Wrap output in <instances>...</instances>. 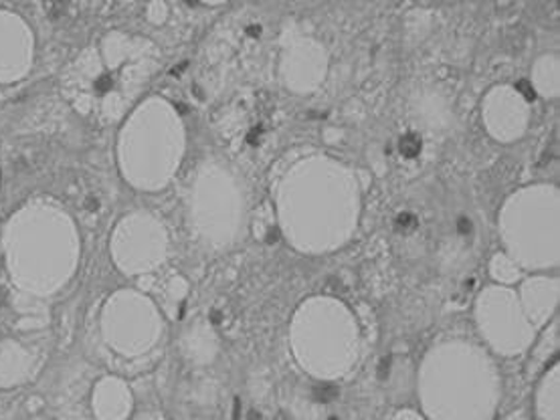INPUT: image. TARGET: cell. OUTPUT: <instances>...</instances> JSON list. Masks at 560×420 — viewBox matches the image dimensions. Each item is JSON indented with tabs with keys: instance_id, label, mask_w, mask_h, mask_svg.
Here are the masks:
<instances>
[{
	"instance_id": "cb8c5ba5",
	"label": "cell",
	"mask_w": 560,
	"mask_h": 420,
	"mask_svg": "<svg viewBox=\"0 0 560 420\" xmlns=\"http://www.w3.org/2000/svg\"><path fill=\"white\" fill-rule=\"evenodd\" d=\"M393 420H425L421 415H417V412H413V410H400V412H397L395 417H393Z\"/></svg>"
},
{
	"instance_id": "2e32d148",
	"label": "cell",
	"mask_w": 560,
	"mask_h": 420,
	"mask_svg": "<svg viewBox=\"0 0 560 420\" xmlns=\"http://www.w3.org/2000/svg\"><path fill=\"white\" fill-rule=\"evenodd\" d=\"M178 350L190 366H211L219 354V336L209 322L197 319L183 329L178 338Z\"/></svg>"
},
{
	"instance_id": "277c9868",
	"label": "cell",
	"mask_w": 560,
	"mask_h": 420,
	"mask_svg": "<svg viewBox=\"0 0 560 420\" xmlns=\"http://www.w3.org/2000/svg\"><path fill=\"white\" fill-rule=\"evenodd\" d=\"M185 150L183 124L171 105L150 100L140 105L120 133V166L140 190H161L173 180Z\"/></svg>"
},
{
	"instance_id": "d6986e66",
	"label": "cell",
	"mask_w": 560,
	"mask_h": 420,
	"mask_svg": "<svg viewBox=\"0 0 560 420\" xmlns=\"http://www.w3.org/2000/svg\"><path fill=\"white\" fill-rule=\"evenodd\" d=\"M559 364L547 370L536 390V412L540 420H559Z\"/></svg>"
},
{
	"instance_id": "603a6c76",
	"label": "cell",
	"mask_w": 560,
	"mask_h": 420,
	"mask_svg": "<svg viewBox=\"0 0 560 420\" xmlns=\"http://www.w3.org/2000/svg\"><path fill=\"white\" fill-rule=\"evenodd\" d=\"M166 13H168V9H166V4H162V2H152V4L148 7V19H150L152 23H164Z\"/></svg>"
},
{
	"instance_id": "4316f807",
	"label": "cell",
	"mask_w": 560,
	"mask_h": 420,
	"mask_svg": "<svg viewBox=\"0 0 560 420\" xmlns=\"http://www.w3.org/2000/svg\"><path fill=\"white\" fill-rule=\"evenodd\" d=\"M28 420H49V419H40V417H35V419H28Z\"/></svg>"
},
{
	"instance_id": "30bf717a",
	"label": "cell",
	"mask_w": 560,
	"mask_h": 420,
	"mask_svg": "<svg viewBox=\"0 0 560 420\" xmlns=\"http://www.w3.org/2000/svg\"><path fill=\"white\" fill-rule=\"evenodd\" d=\"M476 319L481 336L500 354H522L533 346L536 328L522 312L518 293L512 289H483L476 303Z\"/></svg>"
},
{
	"instance_id": "8992f818",
	"label": "cell",
	"mask_w": 560,
	"mask_h": 420,
	"mask_svg": "<svg viewBox=\"0 0 560 420\" xmlns=\"http://www.w3.org/2000/svg\"><path fill=\"white\" fill-rule=\"evenodd\" d=\"M500 235L510 259L526 269H548L559 262V197L555 190H533L512 198L500 214Z\"/></svg>"
},
{
	"instance_id": "5bb4252c",
	"label": "cell",
	"mask_w": 560,
	"mask_h": 420,
	"mask_svg": "<svg viewBox=\"0 0 560 420\" xmlns=\"http://www.w3.org/2000/svg\"><path fill=\"white\" fill-rule=\"evenodd\" d=\"M133 396L130 386L118 376H104L92 390V410L97 420H128Z\"/></svg>"
},
{
	"instance_id": "9a60e30c",
	"label": "cell",
	"mask_w": 560,
	"mask_h": 420,
	"mask_svg": "<svg viewBox=\"0 0 560 420\" xmlns=\"http://www.w3.org/2000/svg\"><path fill=\"white\" fill-rule=\"evenodd\" d=\"M522 312L534 328L545 326L555 314L559 303V279L557 277H533L521 289Z\"/></svg>"
},
{
	"instance_id": "7c38bea8",
	"label": "cell",
	"mask_w": 560,
	"mask_h": 420,
	"mask_svg": "<svg viewBox=\"0 0 560 420\" xmlns=\"http://www.w3.org/2000/svg\"><path fill=\"white\" fill-rule=\"evenodd\" d=\"M104 69L106 67L102 61V55L95 51L94 47H90V49H83L63 71V79H61L63 95L80 114L92 112Z\"/></svg>"
},
{
	"instance_id": "ac0fdd59",
	"label": "cell",
	"mask_w": 560,
	"mask_h": 420,
	"mask_svg": "<svg viewBox=\"0 0 560 420\" xmlns=\"http://www.w3.org/2000/svg\"><path fill=\"white\" fill-rule=\"evenodd\" d=\"M43 302L45 300H40V298H33V295L16 291V298L13 300V310L16 314L14 328L23 329V331L45 328L49 324V310Z\"/></svg>"
},
{
	"instance_id": "484cf974",
	"label": "cell",
	"mask_w": 560,
	"mask_h": 420,
	"mask_svg": "<svg viewBox=\"0 0 560 420\" xmlns=\"http://www.w3.org/2000/svg\"><path fill=\"white\" fill-rule=\"evenodd\" d=\"M508 420H522V417H518V415H514V417H512V419H508Z\"/></svg>"
},
{
	"instance_id": "e0dca14e",
	"label": "cell",
	"mask_w": 560,
	"mask_h": 420,
	"mask_svg": "<svg viewBox=\"0 0 560 420\" xmlns=\"http://www.w3.org/2000/svg\"><path fill=\"white\" fill-rule=\"evenodd\" d=\"M183 402L190 410H214L221 402V382L213 374L199 372L183 386Z\"/></svg>"
},
{
	"instance_id": "4fadbf2b",
	"label": "cell",
	"mask_w": 560,
	"mask_h": 420,
	"mask_svg": "<svg viewBox=\"0 0 560 420\" xmlns=\"http://www.w3.org/2000/svg\"><path fill=\"white\" fill-rule=\"evenodd\" d=\"M39 366L37 348L25 341L7 338L0 341V388L9 390L33 378Z\"/></svg>"
},
{
	"instance_id": "7a4b0ae2",
	"label": "cell",
	"mask_w": 560,
	"mask_h": 420,
	"mask_svg": "<svg viewBox=\"0 0 560 420\" xmlns=\"http://www.w3.org/2000/svg\"><path fill=\"white\" fill-rule=\"evenodd\" d=\"M419 396L431 420H492L500 400V376L480 346L443 341L423 360Z\"/></svg>"
},
{
	"instance_id": "ffe728a7",
	"label": "cell",
	"mask_w": 560,
	"mask_h": 420,
	"mask_svg": "<svg viewBox=\"0 0 560 420\" xmlns=\"http://www.w3.org/2000/svg\"><path fill=\"white\" fill-rule=\"evenodd\" d=\"M188 293V283L185 277L173 276L162 288V310L168 317H176L180 303L185 302Z\"/></svg>"
},
{
	"instance_id": "8fae6325",
	"label": "cell",
	"mask_w": 560,
	"mask_h": 420,
	"mask_svg": "<svg viewBox=\"0 0 560 420\" xmlns=\"http://www.w3.org/2000/svg\"><path fill=\"white\" fill-rule=\"evenodd\" d=\"M35 59V35L27 21L13 11H0V83L27 78Z\"/></svg>"
},
{
	"instance_id": "5b68a950",
	"label": "cell",
	"mask_w": 560,
	"mask_h": 420,
	"mask_svg": "<svg viewBox=\"0 0 560 420\" xmlns=\"http://www.w3.org/2000/svg\"><path fill=\"white\" fill-rule=\"evenodd\" d=\"M290 343L306 372L320 381H336L359 358V326L345 303L314 298L298 310Z\"/></svg>"
},
{
	"instance_id": "3957f363",
	"label": "cell",
	"mask_w": 560,
	"mask_h": 420,
	"mask_svg": "<svg viewBox=\"0 0 560 420\" xmlns=\"http://www.w3.org/2000/svg\"><path fill=\"white\" fill-rule=\"evenodd\" d=\"M280 223L295 249H338L359 223V197L348 184H294L281 192Z\"/></svg>"
},
{
	"instance_id": "7402d4cb",
	"label": "cell",
	"mask_w": 560,
	"mask_h": 420,
	"mask_svg": "<svg viewBox=\"0 0 560 420\" xmlns=\"http://www.w3.org/2000/svg\"><path fill=\"white\" fill-rule=\"evenodd\" d=\"M399 150L405 158H417L423 150V142L417 133H407L400 138Z\"/></svg>"
},
{
	"instance_id": "6da1fadb",
	"label": "cell",
	"mask_w": 560,
	"mask_h": 420,
	"mask_svg": "<svg viewBox=\"0 0 560 420\" xmlns=\"http://www.w3.org/2000/svg\"><path fill=\"white\" fill-rule=\"evenodd\" d=\"M2 255L16 291L54 298L80 267L78 224L55 200H28L4 223Z\"/></svg>"
},
{
	"instance_id": "44dd1931",
	"label": "cell",
	"mask_w": 560,
	"mask_h": 420,
	"mask_svg": "<svg viewBox=\"0 0 560 420\" xmlns=\"http://www.w3.org/2000/svg\"><path fill=\"white\" fill-rule=\"evenodd\" d=\"M492 276L502 283H514L521 277V267L508 255H495L494 261H492Z\"/></svg>"
},
{
	"instance_id": "ba28073f",
	"label": "cell",
	"mask_w": 560,
	"mask_h": 420,
	"mask_svg": "<svg viewBox=\"0 0 560 420\" xmlns=\"http://www.w3.org/2000/svg\"><path fill=\"white\" fill-rule=\"evenodd\" d=\"M97 329L109 354L126 362H144L161 346L164 322L159 305L148 295L120 289L102 305Z\"/></svg>"
},
{
	"instance_id": "d4e9b609",
	"label": "cell",
	"mask_w": 560,
	"mask_h": 420,
	"mask_svg": "<svg viewBox=\"0 0 560 420\" xmlns=\"http://www.w3.org/2000/svg\"><path fill=\"white\" fill-rule=\"evenodd\" d=\"M133 420H166V417L161 415V412H142V415H138Z\"/></svg>"
},
{
	"instance_id": "9c48e42d",
	"label": "cell",
	"mask_w": 560,
	"mask_h": 420,
	"mask_svg": "<svg viewBox=\"0 0 560 420\" xmlns=\"http://www.w3.org/2000/svg\"><path fill=\"white\" fill-rule=\"evenodd\" d=\"M171 249L168 229L150 210H133L116 224L109 253L126 276H148L166 261Z\"/></svg>"
},
{
	"instance_id": "52a82bcc",
	"label": "cell",
	"mask_w": 560,
	"mask_h": 420,
	"mask_svg": "<svg viewBox=\"0 0 560 420\" xmlns=\"http://www.w3.org/2000/svg\"><path fill=\"white\" fill-rule=\"evenodd\" d=\"M188 221L205 247L223 250L235 245L245 224V198L225 168L200 166L188 195Z\"/></svg>"
}]
</instances>
